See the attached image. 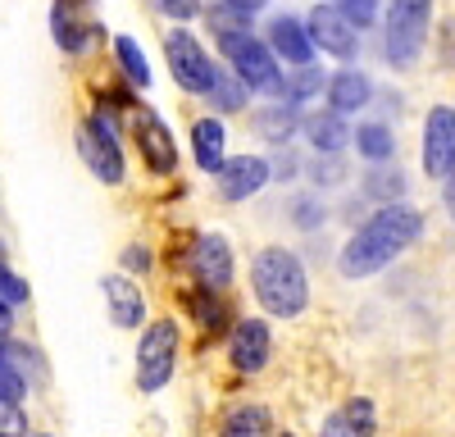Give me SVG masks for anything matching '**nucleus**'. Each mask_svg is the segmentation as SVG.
Here are the masks:
<instances>
[{"label":"nucleus","instance_id":"33","mask_svg":"<svg viewBox=\"0 0 455 437\" xmlns=\"http://www.w3.org/2000/svg\"><path fill=\"white\" fill-rule=\"evenodd\" d=\"M150 5L169 19H196L201 14V0H150Z\"/></svg>","mask_w":455,"mask_h":437},{"label":"nucleus","instance_id":"5","mask_svg":"<svg viewBox=\"0 0 455 437\" xmlns=\"http://www.w3.org/2000/svg\"><path fill=\"white\" fill-rule=\"evenodd\" d=\"M219 51L228 55L233 73L246 83V87H259V91H283V78H278V64H274V51L255 42L251 32H233V36H219Z\"/></svg>","mask_w":455,"mask_h":437},{"label":"nucleus","instance_id":"2","mask_svg":"<svg viewBox=\"0 0 455 437\" xmlns=\"http://www.w3.org/2000/svg\"><path fill=\"white\" fill-rule=\"evenodd\" d=\"M251 282H255V297L259 306L278 314V319H296L300 310L310 306V282H306V269L291 250L283 246H264L255 255V269H251Z\"/></svg>","mask_w":455,"mask_h":437},{"label":"nucleus","instance_id":"3","mask_svg":"<svg viewBox=\"0 0 455 437\" xmlns=\"http://www.w3.org/2000/svg\"><path fill=\"white\" fill-rule=\"evenodd\" d=\"M428 19L433 0H392L387 10V60L396 68H410L428 42Z\"/></svg>","mask_w":455,"mask_h":437},{"label":"nucleus","instance_id":"14","mask_svg":"<svg viewBox=\"0 0 455 437\" xmlns=\"http://www.w3.org/2000/svg\"><path fill=\"white\" fill-rule=\"evenodd\" d=\"M269 42H274V51H278L287 64H296V68H306V64L315 60L310 28L300 23V19H291V14H278V19L269 23Z\"/></svg>","mask_w":455,"mask_h":437},{"label":"nucleus","instance_id":"21","mask_svg":"<svg viewBox=\"0 0 455 437\" xmlns=\"http://www.w3.org/2000/svg\"><path fill=\"white\" fill-rule=\"evenodd\" d=\"M264 433H269V410L264 406H242L219 428V437H264Z\"/></svg>","mask_w":455,"mask_h":437},{"label":"nucleus","instance_id":"10","mask_svg":"<svg viewBox=\"0 0 455 437\" xmlns=\"http://www.w3.org/2000/svg\"><path fill=\"white\" fill-rule=\"evenodd\" d=\"M424 169H428V178L455 173V109H446V105L428 109V123H424Z\"/></svg>","mask_w":455,"mask_h":437},{"label":"nucleus","instance_id":"6","mask_svg":"<svg viewBox=\"0 0 455 437\" xmlns=\"http://www.w3.org/2000/svg\"><path fill=\"white\" fill-rule=\"evenodd\" d=\"M164 55H169V68H173V83H178L182 91L210 96V87H214V73H219V68L210 64L205 46L196 42L192 32L173 28V32L164 36Z\"/></svg>","mask_w":455,"mask_h":437},{"label":"nucleus","instance_id":"35","mask_svg":"<svg viewBox=\"0 0 455 437\" xmlns=\"http://www.w3.org/2000/svg\"><path fill=\"white\" fill-rule=\"evenodd\" d=\"M296 224H300V228H315V224H323V205H315V201H300V205H296Z\"/></svg>","mask_w":455,"mask_h":437},{"label":"nucleus","instance_id":"8","mask_svg":"<svg viewBox=\"0 0 455 437\" xmlns=\"http://www.w3.org/2000/svg\"><path fill=\"white\" fill-rule=\"evenodd\" d=\"M78 151H83V160L92 164V173H96L100 182H124V155H119V141H114L109 119L92 115V119L83 123Z\"/></svg>","mask_w":455,"mask_h":437},{"label":"nucleus","instance_id":"32","mask_svg":"<svg viewBox=\"0 0 455 437\" xmlns=\"http://www.w3.org/2000/svg\"><path fill=\"white\" fill-rule=\"evenodd\" d=\"M0 301H5V306H14V301H28V282H23V278H14L5 265H0Z\"/></svg>","mask_w":455,"mask_h":437},{"label":"nucleus","instance_id":"13","mask_svg":"<svg viewBox=\"0 0 455 437\" xmlns=\"http://www.w3.org/2000/svg\"><path fill=\"white\" fill-rule=\"evenodd\" d=\"M192 269H196L201 287L223 291L228 282H233V250H228V242L223 237H201L192 246Z\"/></svg>","mask_w":455,"mask_h":437},{"label":"nucleus","instance_id":"7","mask_svg":"<svg viewBox=\"0 0 455 437\" xmlns=\"http://www.w3.org/2000/svg\"><path fill=\"white\" fill-rule=\"evenodd\" d=\"M132 132H137V151H141V160L150 164V173H173V169H178L173 132L164 128V119L156 115V109L137 105V109H132Z\"/></svg>","mask_w":455,"mask_h":437},{"label":"nucleus","instance_id":"16","mask_svg":"<svg viewBox=\"0 0 455 437\" xmlns=\"http://www.w3.org/2000/svg\"><path fill=\"white\" fill-rule=\"evenodd\" d=\"M51 32H55V42H60V51H68V55H78V51H87V42H92V23H83V14H78V5H68V0H60V5L51 10Z\"/></svg>","mask_w":455,"mask_h":437},{"label":"nucleus","instance_id":"9","mask_svg":"<svg viewBox=\"0 0 455 437\" xmlns=\"http://www.w3.org/2000/svg\"><path fill=\"white\" fill-rule=\"evenodd\" d=\"M310 42H315L319 51L337 55V60H355V51H360V28L341 14L337 5H315V14H310Z\"/></svg>","mask_w":455,"mask_h":437},{"label":"nucleus","instance_id":"36","mask_svg":"<svg viewBox=\"0 0 455 437\" xmlns=\"http://www.w3.org/2000/svg\"><path fill=\"white\" fill-rule=\"evenodd\" d=\"M223 5H233V10H242V14H255V10L269 5V0H223Z\"/></svg>","mask_w":455,"mask_h":437},{"label":"nucleus","instance_id":"28","mask_svg":"<svg viewBox=\"0 0 455 437\" xmlns=\"http://www.w3.org/2000/svg\"><path fill=\"white\" fill-rule=\"evenodd\" d=\"M210 23L219 28V36H233V32H246L251 28V14H242L233 5H219V10H210Z\"/></svg>","mask_w":455,"mask_h":437},{"label":"nucleus","instance_id":"25","mask_svg":"<svg viewBox=\"0 0 455 437\" xmlns=\"http://www.w3.org/2000/svg\"><path fill=\"white\" fill-rule=\"evenodd\" d=\"M246 83L237 78V73H214V87H210V100L219 105V109H242L246 105Z\"/></svg>","mask_w":455,"mask_h":437},{"label":"nucleus","instance_id":"19","mask_svg":"<svg viewBox=\"0 0 455 437\" xmlns=\"http://www.w3.org/2000/svg\"><path fill=\"white\" fill-rule=\"evenodd\" d=\"M306 132H310V141H315V151H323V155H337L341 146L355 137L337 109H332V115H310V119H306Z\"/></svg>","mask_w":455,"mask_h":437},{"label":"nucleus","instance_id":"37","mask_svg":"<svg viewBox=\"0 0 455 437\" xmlns=\"http://www.w3.org/2000/svg\"><path fill=\"white\" fill-rule=\"evenodd\" d=\"M124 265H128V269H146V265H150V255L137 246V250H128V255H124Z\"/></svg>","mask_w":455,"mask_h":437},{"label":"nucleus","instance_id":"1","mask_svg":"<svg viewBox=\"0 0 455 437\" xmlns=\"http://www.w3.org/2000/svg\"><path fill=\"white\" fill-rule=\"evenodd\" d=\"M419 233H424V214L419 210H410V205H383L347 246H341L337 269L347 274V278H369V274H378L383 265H392L405 246L419 242Z\"/></svg>","mask_w":455,"mask_h":437},{"label":"nucleus","instance_id":"27","mask_svg":"<svg viewBox=\"0 0 455 437\" xmlns=\"http://www.w3.org/2000/svg\"><path fill=\"white\" fill-rule=\"evenodd\" d=\"M319 87H328V78H323L315 64H306V68L296 73V78L283 83V96H287V100H306V96H319Z\"/></svg>","mask_w":455,"mask_h":437},{"label":"nucleus","instance_id":"15","mask_svg":"<svg viewBox=\"0 0 455 437\" xmlns=\"http://www.w3.org/2000/svg\"><path fill=\"white\" fill-rule=\"evenodd\" d=\"M105 297H109V319L119 323V328H137V323H141L146 301H141V291H137L132 278L109 274V278H105Z\"/></svg>","mask_w":455,"mask_h":437},{"label":"nucleus","instance_id":"22","mask_svg":"<svg viewBox=\"0 0 455 437\" xmlns=\"http://www.w3.org/2000/svg\"><path fill=\"white\" fill-rule=\"evenodd\" d=\"M255 128H259V137L264 141H287L291 132H296V109L291 105H269V109H259L255 115Z\"/></svg>","mask_w":455,"mask_h":437},{"label":"nucleus","instance_id":"24","mask_svg":"<svg viewBox=\"0 0 455 437\" xmlns=\"http://www.w3.org/2000/svg\"><path fill=\"white\" fill-rule=\"evenodd\" d=\"M187 306H192V314H196V323L205 328V333L214 338V333H223V319H228V310H223V301L214 297L210 287H196L192 297H187Z\"/></svg>","mask_w":455,"mask_h":437},{"label":"nucleus","instance_id":"23","mask_svg":"<svg viewBox=\"0 0 455 437\" xmlns=\"http://www.w3.org/2000/svg\"><path fill=\"white\" fill-rule=\"evenodd\" d=\"M355 146H360V155L364 160H392V151H396V137H392V128H383V123H364V128H355Z\"/></svg>","mask_w":455,"mask_h":437},{"label":"nucleus","instance_id":"38","mask_svg":"<svg viewBox=\"0 0 455 437\" xmlns=\"http://www.w3.org/2000/svg\"><path fill=\"white\" fill-rule=\"evenodd\" d=\"M446 210H451V224H455V178L446 182Z\"/></svg>","mask_w":455,"mask_h":437},{"label":"nucleus","instance_id":"18","mask_svg":"<svg viewBox=\"0 0 455 437\" xmlns=\"http://www.w3.org/2000/svg\"><path fill=\"white\" fill-rule=\"evenodd\" d=\"M319 437H373V406L364 396L351 401V406H341L337 415H328Z\"/></svg>","mask_w":455,"mask_h":437},{"label":"nucleus","instance_id":"11","mask_svg":"<svg viewBox=\"0 0 455 437\" xmlns=\"http://www.w3.org/2000/svg\"><path fill=\"white\" fill-rule=\"evenodd\" d=\"M274 355V338H269V323L264 319H242L233 328V364L242 374H259Z\"/></svg>","mask_w":455,"mask_h":437},{"label":"nucleus","instance_id":"29","mask_svg":"<svg viewBox=\"0 0 455 437\" xmlns=\"http://www.w3.org/2000/svg\"><path fill=\"white\" fill-rule=\"evenodd\" d=\"M364 187H369L373 196H383V201L392 205V196H401V192H405V182H401L396 173H369V182H364Z\"/></svg>","mask_w":455,"mask_h":437},{"label":"nucleus","instance_id":"34","mask_svg":"<svg viewBox=\"0 0 455 437\" xmlns=\"http://www.w3.org/2000/svg\"><path fill=\"white\" fill-rule=\"evenodd\" d=\"M0 401H14V406L23 401V378H19V374L10 369L5 360H0Z\"/></svg>","mask_w":455,"mask_h":437},{"label":"nucleus","instance_id":"4","mask_svg":"<svg viewBox=\"0 0 455 437\" xmlns=\"http://www.w3.org/2000/svg\"><path fill=\"white\" fill-rule=\"evenodd\" d=\"M173 364H178V328L173 319H160L141 333L137 346V387L141 392H160L173 378Z\"/></svg>","mask_w":455,"mask_h":437},{"label":"nucleus","instance_id":"12","mask_svg":"<svg viewBox=\"0 0 455 437\" xmlns=\"http://www.w3.org/2000/svg\"><path fill=\"white\" fill-rule=\"evenodd\" d=\"M264 182H269V164H264L259 155H237V160H228L219 169V192L223 201H246L255 196Z\"/></svg>","mask_w":455,"mask_h":437},{"label":"nucleus","instance_id":"39","mask_svg":"<svg viewBox=\"0 0 455 437\" xmlns=\"http://www.w3.org/2000/svg\"><path fill=\"white\" fill-rule=\"evenodd\" d=\"M10 323H14V319H10V306L0 301V333H10Z\"/></svg>","mask_w":455,"mask_h":437},{"label":"nucleus","instance_id":"31","mask_svg":"<svg viewBox=\"0 0 455 437\" xmlns=\"http://www.w3.org/2000/svg\"><path fill=\"white\" fill-rule=\"evenodd\" d=\"M23 428H28L23 410L14 406V401H0V437H23Z\"/></svg>","mask_w":455,"mask_h":437},{"label":"nucleus","instance_id":"40","mask_svg":"<svg viewBox=\"0 0 455 437\" xmlns=\"http://www.w3.org/2000/svg\"><path fill=\"white\" fill-rule=\"evenodd\" d=\"M283 437H291V433H283Z\"/></svg>","mask_w":455,"mask_h":437},{"label":"nucleus","instance_id":"26","mask_svg":"<svg viewBox=\"0 0 455 437\" xmlns=\"http://www.w3.org/2000/svg\"><path fill=\"white\" fill-rule=\"evenodd\" d=\"M114 51H119V64H124V73L137 83V87H146L150 83V68H146V55H141V46L132 42V36H119L114 42Z\"/></svg>","mask_w":455,"mask_h":437},{"label":"nucleus","instance_id":"30","mask_svg":"<svg viewBox=\"0 0 455 437\" xmlns=\"http://www.w3.org/2000/svg\"><path fill=\"white\" fill-rule=\"evenodd\" d=\"M337 10L347 14L355 28H369V23H373V14H378V0H341Z\"/></svg>","mask_w":455,"mask_h":437},{"label":"nucleus","instance_id":"20","mask_svg":"<svg viewBox=\"0 0 455 437\" xmlns=\"http://www.w3.org/2000/svg\"><path fill=\"white\" fill-rule=\"evenodd\" d=\"M192 151H196V164L205 173H219L228 160H223V123L219 119H201L192 128Z\"/></svg>","mask_w":455,"mask_h":437},{"label":"nucleus","instance_id":"17","mask_svg":"<svg viewBox=\"0 0 455 437\" xmlns=\"http://www.w3.org/2000/svg\"><path fill=\"white\" fill-rule=\"evenodd\" d=\"M369 96H373V87H369V78H364L360 68H341V73H332V78H328V100H332L337 115L364 109Z\"/></svg>","mask_w":455,"mask_h":437}]
</instances>
